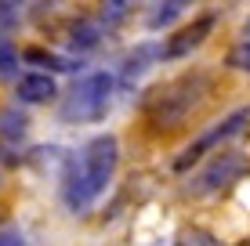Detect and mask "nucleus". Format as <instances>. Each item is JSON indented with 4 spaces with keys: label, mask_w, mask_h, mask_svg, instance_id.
<instances>
[{
    "label": "nucleus",
    "mask_w": 250,
    "mask_h": 246,
    "mask_svg": "<svg viewBox=\"0 0 250 246\" xmlns=\"http://www.w3.org/2000/svg\"><path fill=\"white\" fill-rule=\"evenodd\" d=\"M19 98L22 101H33V105L55 98V80H51L47 73H25L19 80Z\"/></svg>",
    "instance_id": "8"
},
{
    "label": "nucleus",
    "mask_w": 250,
    "mask_h": 246,
    "mask_svg": "<svg viewBox=\"0 0 250 246\" xmlns=\"http://www.w3.org/2000/svg\"><path fill=\"white\" fill-rule=\"evenodd\" d=\"M247 120H250V109H236V113H232V116H225L221 123H214L210 131H203L200 138H196L192 145H188V149L182 152V156H178V163H174V167H178V170H185L188 163L203 159L207 152H214V149L221 152V141H229L232 134H239V131H243V123H247Z\"/></svg>",
    "instance_id": "5"
},
{
    "label": "nucleus",
    "mask_w": 250,
    "mask_h": 246,
    "mask_svg": "<svg viewBox=\"0 0 250 246\" xmlns=\"http://www.w3.org/2000/svg\"><path fill=\"white\" fill-rule=\"evenodd\" d=\"M98 37H102V22L98 19H80L73 25V37L69 40H73L76 51H91L94 44H98Z\"/></svg>",
    "instance_id": "9"
},
{
    "label": "nucleus",
    "mask_w": 250,
    "mask_h": 246,
    "mask_svg": "<svg viewBox=\"0 0 250 246\" xmlns=\"http://www.w3.org/2000/svg\"><path fill=\"white\" fill-rule=\"evenodd\" d=\"M247 170H250L247 156H239V152H218V156H214L210 163H207L203 170L192 177L188 192H196V196H210V192H221V189H229V185H236Z\"/></svg>",
    "instance_id": "4"
},
{
    "label": "nucleus",
    "mask_w": 250,
    "mask_h": 246,
    "mask_svg": "<svg viewBox=\"0 0 250 246\" xmlns=\"http://www.w3.org/2000/svg\"><path fill=\"white\" fill-rule=\"evenodd\" d=\"M229 65L239 73H250V22L243 25V37L236 40V47L229 51Z\"/></svg>",
    "instance_id": "10"
},
{
    "label": "nucleus",
    "mask_w": 250,
    "mask_h": 246,
    "mask_svg": "<svg viewBox=\"0 0 250 246\" xmlns=\"http://www.w3.org/2000/svg\"><path fill=\"white\" fill-rule=\"evenodd\" d=\"M25 138V116L15 113V109H4L0 113V152L4 156H15Z\"/></svg>",
    "instance_id": "7"
},
{
    "label": "nucleus",
    "mask_w": 250,
    "mask_h": 246,
    "mask_svg": "<svg viewBox=\"0 0 250 246\" xmlns=\"http://www.w3.org/2000/svg\"><path fill=\"white\" fill-rule=\"evenodd\" d=\"M0 246H25V239L19 232H4V235H0Z\"/></svg>",
    "instance_id": "13"
},
{
    "label": "nucleus",
    "mask_w": 250,
    "mask_h": 246,
    "mask_svg": "<svg viewBox=\"0 0 250 246\" xmlns=\"http://www.w3.org/2000/svg\"><path fill=\"white\" fill-rule=\"evenodd\" d=\"M174 246H221V243H218V235L207 232V228H182Z\"/></svg>",
    "instance_id": "11"
},
{
    "label": "nucleus",
    "mask_w": 250,
    "mask_h": 246,
    "mask_svg": "<svg viewBox=\"0 0 250 246\" xmlns=\"http://www.w3.org/2000/svg\"><path fill=\"white\" fill-rule=\"evenodd\" d=\"M214 29V15H203V19H196L188 29H182L174 40H170L167 47H163V55L167 58H182L185 51H192V47H200L203 40H207V33Z\"/></svg>",
    "instance_id": "6"
},
{
    "label": "nucleus",
    "mask_w": 250,
    "mask_h": 246,
    "mask_svg": "<svg viewBox=\"0 0 250 246\" xmlns=\"http://www.w3.org/2000/svg\"><path fill=\"white\" fill-rule=\"evenodd\" d=\"M124 11H127V4H120V0L105 4V15H109V19H124Z\"/></svg>",
    "instance_id": "14"
},
{
    "label": "nucleus",
    "mask_w": 250,
    "mask_h": 246,
    "mask_svg": "<svg viewBox=\"0 0 250 246\" xmlns=\"http://www.w3.org/2000/svg\"><path fill=\"white\" fill-rule=\"evenodd\" d=\"M116 159H120V141L113 134L91 138L87 145L69 159V170H65V181H62V199L73 214H83L105 192V185L116 174Z\"/></svg>",
    "instance_id": "1"
},
{
    "label": "nucleus",
    "mask_w": 250,
    "mask_h": 246,
    "mask_svg": "<svg viewBox=\"0 0 250 246\" xmlns=\"http://www.w3.org/2000/svg\"><path fill=\"white\" fill-rule=\"evenodd\" d=\"M109 101H113V76L109 73H91V76H83L80 83H73V91L65 95L58 116H62L65 123H91V120H98V116H105Z\"/></svg>",
    "instance_id": "3"
},
{
    "label": "nucleus",
    "mask_w": 250,
    "mask_h": 246,
    "mask_svg": "<svg viewBox=\"0 0 250 246\" xmlns=\"http://www.w3.org/2000/svg\"><path fill=\"white\" fill-rule=\"evenodd\" d=\"M185 7H188V4H182V0H170V4H152V11H149V25H152V29H156V25H167L170 19H178Z\"/></svg>",
    "instance_id": "12"
},
{
    "label": "nucleus",
    "mask_w": 250,
    "mask_h": 246,
    "mask_svg": "<svg viewBox=\"0 0 250 246\" xmlns=\"http://www.w3.org/2000/svg\"><path fill=\"white\" fill-rule=\"evenodd\" d=\"M207 87H210V80H207L203 73H185L182 80L160 87L156 95L149 98V109H145V113H149V123L152 127H178L203 101Z\"/></svg>",
    "instance_id": "2"
}]
</instances>
